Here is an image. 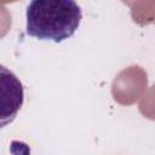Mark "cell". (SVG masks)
Masks as SVG:
<instances>
[{"mask_svg":"<svg viewBox=\"0 0 155 155\" xmlns=\"http://www.w3.org/2000/svg\"><path fill=\"white\" fill-rule=\"evenodd\" d=\"M27 34L59 44L78 30L82 13L73 0H33L25 11Z\"/></svg>","mask_w":155,"mask_h":155,"instance_id":"obj_1","label":"cell"},{"mask_svg":"<svg viewBox=\"0 0 155 155\" xmlns=\"http://www.w3.org/2000/svg\"><path fill=\"white\" fill-rule=\"evenodd\" d=\"M1 127L11 124L24 102V90L19 79L5 65H0Z\"/></svg>","mask_w":155,"mask_h":155,"instance_id":"obj_2","label":"cell"}]
</instances>
